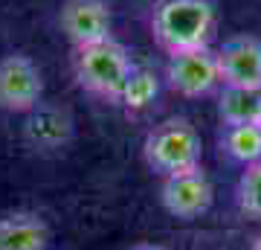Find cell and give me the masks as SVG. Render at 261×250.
<instances>
[{"mask_svg":"<svg viewBox=\"0 0 261 250\" xmlns=\"http://www.w3.org/2000/svg\"><path fill=\"white\" fill-rule=\"evenodd\" d=\"M160 201L166 207V213H171L174 218H197L215 201L212 180L206 177V172L200 166L192 169V172H180V175L163 177Z\"/></svg>","mask_w":261,"mask_h":250,"instance_id":"cell-6","label":"cell"},{"mask_svg":"<svg viewBox=\"0 0 261 250\" xmlns=\"http://www.w3.org/2000/svg\"><path fill=\"white\" fill-rule=\"evenodd\" d=\"M258 128H261V120H258Z\"/></svg>","mask_w":261,"mask_h":250,"instance_id":"cell-17","label":"cell"},{"mask_svg":"<svg viewBox=\"0 0 261 250\" xmlns=\"http://www.w3.org/2000/svg\"><path fill=\"white\" fill-rule=\"evenodd\" d=\"M160 93V76L151 70V67L134 64L130 67V76L125 79V87H122L119 105L128 113H140L145 111Z\"/></svg>","mask_w":261,"mask_h":250,"instance_id":"cell-12","label":"cell"},{"mask_svg":"<svg viewBox=\"0 0 261 250\" xmlns=\"http://www.w3.org/2000/svg\"><path fill=\"white\" fill-rule=\"evenodd\" d=\"M142 157L154 175L171 177L200 166L203 146H200L197 131L186 120L174 117V120H163L148 131L145 146H142Z\"/></svg>","mask_w":261,"mask_h":250,"instance_id":"cell-3","label":"cell"},{"mask_svg":"<svg viewBox=\"0 0 261 250\" xmlns=\"http://www.w3.org/2000/svg\"><path fill=\"white\" fill-rule=\"evenodd\" d=\"M238 207L252 218H261V163L244 166L238 180Z\"/></svg>","mask_w":261,"mask_h":250,"instance_id":"cell-14","label":"cell"},{"mask_svg":"<svg viewBox=\"0 0 261 250\" xmlns=\"http://www.w3.org/2000/svg\"><path fill=\"white\" fill-rule=\"evenodd\" d=\"M49 227L35 213H12L0 218V250H47Z\"/></svg>","mask_w":261,"mask_h":250,"instance_id":"cell-9","label":"cell"},{"mask_svg":"<svg viewBox=\"0 0 261 250\" xmlns=\"http://www.w3.org/2000/svg\"><path fill=\"white\" fill-rule=\"evenodd\" d=\"M29 113H32V120H29V125H27V137H29L32 146L58 148L70 140V134H73V120H70V113L58 111V108H41V105Z\"/></svg>","mask_w":261,"mask_h":250,"instance_id":"cell-11","label":"cell"},{"mask_svg":"<svg viewBox=\"0 0 261 250\" xmlns=\"http://www.w3.org/2000/svg\"><path fill=\"white\" fill-rule=\"evenodd\" d=\"M44 79L29 56L0 58V108L9 113H29L41 105Z\"/></svg>","mask_w":261,"mask_h":250,"instance_id":"cell-5","label":"cell"},{"mask_svg":"<svg viewBox=\"0 0 261 250\" xmlns=\"http://www.w3.org/2000/svg\"><path fill=\"white\" fill-rule=\"evenodd\" d=\"M221 84L261 90V41L255 35H235L215 50Z\"/></svg>","mask_w":261,"mask_h":250,"instance_id":"cell-7","label":"cell"},{"mask_svg":"<svg viewBox=\"0 0 261 250\" xmlns=\"http://www.w3.org/2000/svg\"><path fill=\"white\" fill-rule=\"evenodd\" d=\"M250 250H261V236H258V239H255V241L250 244Z\"/></svg>","mask_w":261,"mask_h":250,"instance_id":"cell-15","label":"cell"},{"mask_svg":"<svg viewBox=\"0 0 261 250\" xmlns=\"http://www.w3.org/2000/svg\"><path fill=\"white\" fill-rule=\"evenodd\" d=\"M58 24L73 47H87L111 38L113 18L105 0H67L61 6Z\"/></svg>","mask_w":261,"mask_h":250,"instance_id":"cell-8","label":"cell"},{"mask_svg":"<svg viewBox=\"0 0 261 250\" xmlns=\"http://www.w3.org/2000/svg\"><path fill=\"white\" fill-rule=\"evenodd\" d=\"M137 250H163V247H148V244H145V247H137Z\"/></svg>","mask_w":261,"mask_h":250,"instance_id":"cell-16","label":"cell"},{"mask_svg":"<svg viewBox=\"0 0 261 250\" xmlns=\"http://www.w3.org/2000/svg\"><path fill=\"white\" fill-rule=\"evenodd\" d=\"M218 29L212 0H157L151 12V35L168 56L209 47Z\"/></svg>","mask_w":261,"mask_h":250,"instance_id":"cell-1","label":"cell"},{"mask_svg":"<svg viewBox=\"0 0 261 250\" xmlns=\"http://www.w3.org/2000/svg\"><path fill=\"white\" fill-rule=\"evenodd\" d=\"M166 79L168 87L180 96H189V99L209 96L221 84L215 50L212 47H197V50L171 53L166 64Z\"/></svg>","mask_w":261,"mask_h":250,"instance_id":"cell-4","label":"cell"},{"mask_svg":"<svg viewBox=\"0 0 261 250\" xmlns=\"http://www.w3.org/2000/svg\"><path fill=\"white\" fill-rule=\"evenodd\" d=\"M221 148L244 166L261 163V128L258 125H224Z\"/></svg>","mask_w":261,"mask_h":250,"instance_id":"cell-13","label":"cell"},{"mask_svg":"<svg viewBox=\"0 0 261 250\" xmlns=\"http://www.w3.org/2000/svg\"><path fill=\"white\" fill-rule=\"evenodd\" d=\"M130 67H134V61H130L128 47L119 44L116 38L75 47L73 53V73L79 87L111 105H119L122 87H125V79L130 76Z\"/></svg>","mask_w":261,"mask_h":250,"instance_id":"cell-2","label":"cell"},{"mask_svg":"<svg viewBox=\"0 0 261 250\" xmlns=\"http://www.w3.org/2000/svg\"><path fill=\"white\" fill-rule=\"evenodd\" d=\"M218 117H221L224 125H258L261 90L221 84V93H218Z\"/></svg>","mask_w":261,"mask_h":250,"instance_id":"cell-10","label":"cell"}]
</instances>
